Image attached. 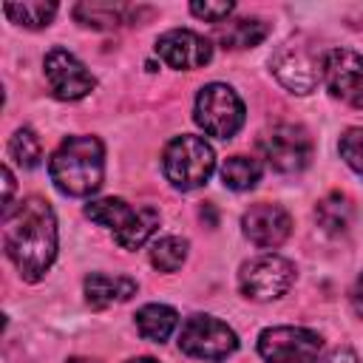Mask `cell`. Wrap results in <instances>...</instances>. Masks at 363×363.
I'll list each match as a JSON object with an SVG mask.
<instances>
[{
	"label": "cell",
	"instance_id": "obj_29",
	"mask_svg": "<svg viewBox=\"0 0 363 363\" xmlns=\"http://www.w3.org/2000/svg\"><path fill=\"white\" fill-rule=\"evenodd\" d=\"M128 363H156L153 357H136V360H128Z\"/></svg>",
	"mask_w": 363,
	"mask_h": 363
},
{
	"label": "cell",
	"instance_id": "obj_6",
	"mask_svg": "<svg viewBox=\"0 0 363 363\" xmlns=\"http://www.w3.org/2000/svg\"><path fill=\"white\" fill-rule=\"evenodd\" d=\"M272 74L292 94H309L318 88L323 77V54L303 40H292L281 45L272 57Z\"/></svg>",
	"mask_w": 363,
	"mask_h": 363
},
{
	"label": "cell",
	"instance_id": "obj_28",
	"mask_svg": "<svg viewBox=\"0 0 363 363\" xmlns=\"http://www.w3.org/2000/svg\"><path fill=\"white\" fill-rule=\"evenodd\" d=\"M352 303H354L357 315H363V275H360V278H357V284H354V292H352Z\"/></svg>",
	"mask_w": 363,
	"mask_h": 363
},
{
	"label": "cell",
	"instance_id": "obj_23",
	"mask_svg": "<svg viewBox=\"0 0 363 363\" xmlns=\"http://www.w3.org/2000/svg\"><path fill=\"white\" fill-rule=\"evenodd\" d=\"M9 156L23 167H37L43 159V147H40V139L34 136V130H28V128L14 130V136L9 139Z\"/></svg>",
	"mask_w": 363,
	"mask_h": 363
},
{
	"label": "cell",
	"instance_id": "obj_14",
	"mask_svg": "<svg viewBox=\"0 0 363 363\" xmlns=\"http://www.w3.org/2000/svg\"><path fill=\"white\" fill-rule=\"evenodd\" d=\"M241 227H244V235H247L255 247L272 250V247H281V244L289 238V233H292V218H289V213H286L281 204L258 201V204H252V207L241 216Z\"/></svg>",
	"mask_w": 363,
	"mask_h": 363
},
{
	"label": "cell",
	"instance_id": "obj_13",
	"mask_svg": "<svg viewBox=\"0 0 363 363\" xmlns=\"http://www.w3.org/2000/svg\"><path fill=\"white\" fill-rule=\"evenodd\" d=\"M156 54L179 71H193L210 62L213 45L207 37L190 31V28H170L156 40Z\"/></svg>",
	"mask_w": 363,
	"mask_h": 363
},
{
	"label": "cell",
	"instance_id": "obj_21",
	"mask_svg": "<svg viewBox=\"0 0 363 363\" xmlns=\"http://www.w3.org/2000/svg\"><path fill=\"white\" fill-rule=\"evenodd\" d=\"M187 258V241L179 235H164L150 250V264L162 272H176Z\"/></svg>",
	"mask_w": 363,
	"mask_h": 363
},
{
	"label": "cell",
	"instance_id": "obj_26",
	"mask_svg": "<svg viewBox=\"0 0 363 363\" xmlns=\"http://www.w3.org/2000/svg\"><path fill=\"white\" fill-rule=\"evenodd\" d=\"M312 363H357V354L343 346V349H332L326 354H318Z\"/></svg>",
	"mask_w": 363,
	"mask_h": 363
},
{
	"label": "cell",
	"instance_id": "obj_27",
	"mask_svg": "<svg viewBox=\"0 0 363 363\" xmlns=\"http://www.w3.org/2000/svg\"><path fill=\"white\" fill-rule=\"evenodd\" d=\"M3 187H6V193H3V210H9L11 207V193H14V176H11L9 167H3Z\"/></svg>",
	"mask_w": 363,
	"mask_h": 363
},
{
	"label": "cell",
	"instance_id": "obj_22",
	"mask_svg": "<svg viewBox=\"0 0 363 363\" xmlns=\"http://www.w3.org/2000/svg\"><path fill=\"white\" fill-rule=\"evenodd\" d=\"M74 17L82 26L91 28H116L122 20V6L113 3H77L74 6Z\"/></svg>",
	"mask_w": 363,
	"mask_h": 363
},
{
	"label": "cell",
	"instance_id": "obj_7",
	"mask_svg": "<svg viewBox=\"0 0 363 363\" xmlns=\"http://www.w3.org/2000/svg\"><path fill=\"white\" fill-rule=\"evenodd\" d=\"M179 349L199 360H224L238 349V337L213 315H190L182 326Z\"/></svg>",
	"mask_w": 363,
	"mask_h": 363
},
{
	"label": "cell",
	"instance_id": "obj_18",
	"mask_svg": "<svg viewBox=\"0 0 363 363\" xmlns=\"http://www.w3.org/2000/svg\"><path fill=\"white\" fill-rule=\"evenodd\" d=\"M261 179V164L250 156H230L221 164V182L230 190H250Z\"/></svg>",
	"mask_w": 363,
	"mask_h": 363
},
{
	"label": "cell",
	"instance_id": "obj_9",
	"mask_svg": "<svg viewBox=\"0 0 363 363\" xmlns=\"http://www.w3.org/2000/svg\"><path fill=\"white\" fill-rule=\"evenodd\" d=\"M295 281V267L292 261L281 258V255H258L252 261H247L238 272V286L247 298L252 301H272L281 298Z\"/></svg>",
	"mask_w": 363,
	"mask_h": 363
},
{
	"label": "cell",
	"instance_id": "obj_11",
	"mask_svg": "<svg viewBox=\"0 0 363 363\" xmlns=\"http://www.w3.org/2000/svg\"><path fill=\"white\" fill-rule=\"evenodd\" d=\"M323 79L332 96L363 111V57L349 48H329L323 54Z\"/></svg>",
	"mask_w": 363,
	"mask_h": 363
},
{
	"label": "cell",
	"instance_id": "obj_4",
	"mask_svg": "<svg viewBox=\"0 0 363 363\" xmlns=\"http://www.w3.org/2000/svg\"><path fill=\"white\" fill-rule=\"evenodd\" d=\"M162 167L164 176L173 187L179 190H196L201 184H207V179L216 170V153L213 147L193 133H182L176 136L162 156Z\"/></svg>",
	"mask_w": 363,
	"mask_h": 363
},
{
	"label": "cell",
	"instance_id": "obj_10",
	"mask_svg": "<svg viewBox=\"0 0 363 363\" xmlns=\"http://www.w3.org/2000/svg\"><path fill=\"white\" fill-rule=\"evenodd\" d=\"M261 153L278 173H298L312 159V139L301 125H275L261 139Z\"/></svg>",
	"mask_w": 363,
	"mask_h": 363
},
{
	"label": "cell",
	"instance_id": "obj_16",
	"mask_svg": "<svg viewBox=\"0 0 363 363\" xmlns=\"http://www.w3.org/2000/svg\"><path fill=\"white\" fill-rule=\"evenodd\" d=\"M176 323H179L176 309H170L164 303H147L136 312V329L150 343H164L170 337V332L176 329Z\"/></svg>",
	"mask_w": 363,
	"mask_h": 363
},
{
	"label": "cell",
	"instance_id": "obj_12",
	"mask_svg": "<svg viewBox=\"0 0 363 363\" xmlns=\"http://www.w3.org/2000/svg\"><path fill=\"white\" fill-rule=\"evenodd\" d=\"M45 79L57 99H82L96 88L94 74L65 48H54L45 54Z\"/></svg>",
	"mask_w": 363,
	"mask_h": 363
},
{
	"label": "cell",
	"instance_id": "obj_2",
	"mask_svg": "<svg viewBox=\"0 0 363 363\" xmlns=\"http://www.w3.org/2000/svg\"><path fill=\"white\" fill-rule=\"evenodd\" d=\"M54 187L65 196H91L102 187L105 150L96 136H68L48 162Z\"/></svg>",
	"mask_w": 363,
	"mask_h": 363
},
{
	"label": "cell",
	"instance_id": "obj_5",
	"mask_svg": "<svg viewBox=\"0 0 363 363\" xmlns=\"http://www.w3.org/2000/svg\"><path fill=\"white\" fill-rule=\"evenodd\" d=\"M196 122L216 139H230L244 125V102L224 82H210L196 96Z\"/></svg>",
	"mask_w": 363,
	"mask_h": 363
},
{
	"label": "cell",
	"instance_id": "obj_3",
	"mask_svg": "<svg viewBox=\"0 0 363 363\" xmlns=\"http://www.w3.org/2000/svg\"><path fill=\"white\" fill-rule=\"evenodd\" d=\"M85 216L102 227L113 230V241L122 250H136L142 247L153 230L159 227V213L153 207H133L125 199H96L88 201Z\"/></svg>",
	"mask_w": 363,
	"mask_h": 363
},
{
	"label": "cell",
	"instance_id": "obj_17",
	"mask_svg": "<svg viewBox=\"0 0 363 363\" xmlns=\"http://www.w3.org/2000/svg\"><path fill=\"white\" fill-rule=\"evenodd\" d=\"M267 23L252 20V17H241L233 20L227 26H218V43L224 48H252L267 37Z\"/></svg>",
	"mask_w": 363,
	"mask_h": 363
},
{
	"label": "cell",
	"instance_id": "obj_24",
	"mask_svg": "<svg viewBox=\"0 0 363 363\" xmlns=\"http://www.w3.org/2000/svg\"><path fill=\"white\" fill-rule=\"evenodd\" d=\"M337 150H340V159L363 176V128H349L340 142H337Z\"/></svg>",
	"mask_w": 363,
	"mask_h": 363
},
{
	"label": "cell",
	"instance_id": "obj_1",
	"mask_svg": "<svg viewBox=\"0 0 363 363\" xmlns=\"http://www.w3.org/2000/svg\"><path fill=\"white\" fill-rule=\"evenodd\" d=\"M3 250L23 281L34 284L48 272L57 258V218L45 199L28 196L3 210Z\"/></svg>",
	"mask_w": 363,
	"mask_h": 363
},
{
	"label": "cell",
	"instance_id": "obj_8",
	"mask_svg": "<svg viewBox=\"0 0 363 363\" xmlns=\"http://www.w3.org/2000/svg\"><path fill=\"white\" fill-rule=\"evenodd\" d=\"M320 349V335L303 326H272L258 335V354L267 363H312Z\"/></svg>",
	"mask_w": 363,
	"mask_h": 363
},
{
	"label": "cell",
	"instance_id": "obj_25",
	"mask_svg": "<svg viewBox=\"0 0 363 363\" xmlns=\"http://www.w3.org/2000/svg\"><path fill=\"white\" fill-rule=\"evenodd\" d=\"M190 11L199 17V20H207V23H221L233 14V3H190Z\"/></svg>",
	"mask_w": 363,
	"mask_h": 363
},
{
	"label": "cell",
	"instance_id": "obj_15",
	"mask_svg": "<svg viewBox=\"0 0 363 363\" xmlns=\"http://www.w3.org/2000/svg\"><path fill=\"white\" fill-rule=\"evenodd\" d=\"M130 295H136V281L128 275L91 272L85 278V301L91 309H108L113 303L128 301Z\"/></svg>",
	"mask_w": 363,
	"mask_h": 363
},
{
	"label": "cell",
	"instance_id": "obj_19",
	"mask_svg": "<svg viewBox=\"0 0 363 363\" xmlns=\"http://www.w3.org/2000/svg\"><path fill=\"white\" fill-rule=\"evenodd\" d=\"M315 218H318V224H320L326 233H343V230L349 227V221H352V204H349L346 196L329 193L326 199L318 201Z\"/></svg>",
	"mask_w": 363,
	"mask_h": 363
},
{
	"label": "cell",
	"instance_id": "obj_20",
	"mask_svg": "<svg viewBox=\"0 0 363 363\" xmlns=\"http://www.w3.org/2000/svg\"><path fill=\"white\" fill-rule=\"evenodd\" d=\"M3 11L26 28H43L54 20L57 14V3H6Z\"/></svg>",
	"mask_w": 363,
	"mask_h": 363
}]
</instances>
